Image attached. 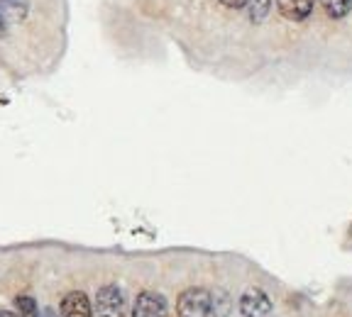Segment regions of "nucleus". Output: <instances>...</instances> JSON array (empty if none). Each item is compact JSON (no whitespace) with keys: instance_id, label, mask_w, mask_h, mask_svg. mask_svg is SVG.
I'll return each mask as SVG.
<instances>
[{"instance_id":"nucleus-12","label":"nucleus","mask_w":352,"mask_h":317,"mask_svg":"<svg viewBox=\"0 0 352 317\" xmlns=\"http://www.w3.org/2000/svg\"><path fill=\"white\" fill-rule=\"evenodd\" d=\"M0 317H17L15 312H10V310H0Z\"/></svg>"},{"instance_id":"nucleus-10","label":"nucleus","mask_w":352,"mask_h":317,"mask_svg":"<svg viewBox=\"0 0 352 317\" xmlns=\"http://www.w3.org/2000/svg\"><path fill=\"white\" fill-rule=\"evenodd\" d=\"M226 8H230V10H240V8L248 5V0H220Z\"/></svg>"},{"instance_id":"nucleus-7","label":"nucleus","mask_w":352,"mask_h":317,"mask_svg":"<svg viewBox=\"0 0 352 317\" xmlns=\"http://www.w3.org/2000/svg\"><path fill=\"white\" fill-rule=\"evenodd\" d=\"M320 3H323L325 15L333 17V20L345 17L347 12H350V5H352V0H320Z\"/></svg>"},{"instance_id":"nucleus-4","label":"nucleus","mask_w":352,"mask_h":317,"mask_svg":"<svg viewBox=\"0 0 352 317\" xmlns=\"http://www.w3.org/2000/svg\"><path fill=\"white\" fill-rule=\"evenodd\" d=\"M272 310V301L259 288H250L240 296V312L245 317H267Z\"/></svg>"},{"instance_id":"nucleus-3","label":"nucleus","mask_w":352,"mask_h":317,"mask_svg":"<svg viewBox=\"0 0 352 317\" xmlns=\"http://www.w3.org/2000/svg\"><path fill=\"white\" fill-rule=\"evenodd\" d=\"M169 305H166V298L157 290H144L140 293L135 307H132V317H166Z\"/></svg>"},{"instance_id":"nucleus-6","label":"nucleus","mask_w":352,"mask_h":317,"mask_svg":"<svg viewBox=\"0 0 352 317\" xmlns=\"http://www.w3.org/2000/svg\"><path fill=\"white\" fill-rule=\"evenodd\" d=\"M316 0H276V8L279 12L292 22H301L311 15Z\"/></svg>"},{"instance_id":"nucleus-2","label":"nucleus","mask_w":352,"mask_h":317,"mask_svg":"<svg viewBox=\"0 0 352 317\" xmlns=\"http://www.w3.org/2000/svg\"><path fill=\"white\" fill-rule=\"evenodd\" d=\"M96 310H98L100 317H125L127 305L120 285L108 283L103 288H98V293H96Z\"/></svg>"},{"instance_id":"nucleus-1","label":"nucleus","mask_w":352,"mask_h":317,"mask_svg":"<svg viewBox=\"0 0 352 317\" xmlns=\"http://www.w3.org/2000/svg\"><path fill=\"white\" fill-rule=\"evenodd\" d=\"M210 301H213V293H208L206 288H188L179 296L176 310L179 317H210Z\"/></svg>"},{"instance_id":"nucleus-11","label":"nucleus","mask_w":352,"mask_h":317,"mask_svg":"<svg viewBox=\"0 0 352 317\" xmlns=\"http://www.w3.org/2000/svg\"><path fill=\"white\" fill-rule=\"evenodd\" d=\"M6 27H8V10L3 5V0H0V34H6Z\"/></svg>"},{"instance_id":"nucleus-9","label":"nucleus","mask_w":352,"mask_h":317,"mask_svg":"<svg viewBox=\"0 0 352 317\" xmlns=\"http://www.w3.org/2000/svg\"><path fill=\"white\" fill-rule=\"evenodd\" d=\"M250 5V17H252L254 22H259V20H264V15L270 12V8H272V0H248Z\"/></svg>"},{"instance_id":"nucleus-8","label":"nucleus","mask_w":352,"mask_h":317,"mask_svg":"<svg viewBox=\"0 0 352 317\" xmlns=\"http://www.w3.org/2000/svg\"><path fill=\"white\" fill-rule=\"evenodd\" d=\"M15 307H17V317H42L32 296H17Z\"/></svg>"},{"instance_id":"nucleus-5","label":"nucleus","mask_w":352,"mask_h":317,"mask_svg":"<svg viewBox=\"0 0 352 317\" xmlns=\"http://www.w3.org/2000/svg\"><path fill=\"white\" fill-rule=\"evenodd\" d=\"M61 317H94V307L83 290H72L61 301Z\"/></svg>"}]
</instances>
